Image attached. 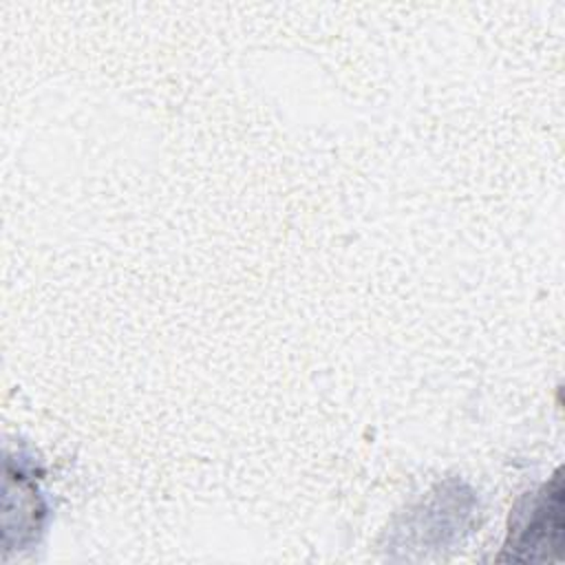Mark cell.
<instances>
[{"label":"cell","instance_id":"obj_1","mask_svg":"<svg viewBox=\"0 0 565 565\" xmlns=\"http://www.w3.org/2000/svg\"><path fill=\"white\" fill-rule=\"evenodd\" d=\"M530 514L523 516L521 527L510 530V543L505 545V552L510 558H516L521 550V558L534 561V550L543 547H558L561 541V483L556 481L554 492L550 488L543 490L536 499L530 501Z\"/></svg>","mask_w":565,"mask_h":565}]
</instances>
